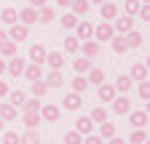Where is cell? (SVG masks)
Instances as JSON below:
<instances>
[{"label": "cell", "mask_w": 150, "mask_h": 144, "mask_svg": "<svg viewBox=\"0 0 150 144\" xmlns=\"http://www.w3.org/2000/svg\"><path fill=\"white\" fill-rule=\"evenodd\" d=\"M6 99H8V104H13V107H16V110H19V107H22V104H24V99H27V94H24V91H8V96H6Z\"/></svg>", "instance_id": "obj_32"}, {"label": "cell", "mask_w": 150, "mask_h": 144, "mask_svg": "<svg viewBox=\"0 0 150 144\" xmlns=\"http://www.w3.org/2000/svg\"><path fill=\"white\" fill-rule=\"evenodd\" d=\"M99 139H112V136H118V128H115V123H110V120H105V123H99V134H97Z\"/></svg>", "instance_id": "obj_24"}, {"label": "cell", "mask_w": 150, "mask_h": 144, "mask_svg": "<svg viewBox=\"0 0 150 144\" xmlns=\"http://www.w3.org/2000/svg\"><path fill=\"white\" fill-rule=\"evenodd\" d=\"M129 144H147V131L145 128H134L129 136Z\"/></svg>", "instance_id": "obj_34"}, {"label": "cell", "mask_w": 150, "mask_h": 144, "mask_svg": "<svg viewBox=\"0 0 150 144\" xmlns=\"http://www.w3.org/2000/svg\"><path fill=\"white\" fill-rule=\"evenodd\" d=\"M83 144H105V139H99L97 134H88V136H83Z\"/></svg>", "instance_id": "obj_46"}, {"label": "cell", "mask_w": 150, "mask_h": 144, "mask_svg": "<svg viewBox=\"0 0 150 144\" xmlns=\"http://www.w3.org/2000/svg\"><path fill=\"white\" fill-rule=\"evenodd\" d=\"M131 78L129 75H118L115 78V83H112V88H115V94H121V96H129V91H131Z\"/></svg>", "instance_id": "obj_13"}, {"label": "cell", "mask_w": 150, "mask_h": 144, "mask_svg": "<svg viewBox=\"0 0 150 144\" xmlns=\"http://www.w3.org/2000/svg\"><path fill=\"white\" fill-rule=\"evenodd\" d=\"M78 51H81V40L75 38V35L64 38V53H78Z\"/></svg>", "instance_id": "obj_37"}, {"label": "cell", "mask_w": 150, "mask_h": 144, "mask_svg": "<svg viewBox=\"0 0 150 144\" xmlns=\"http://www.w3.org/2000/svg\"><path fill=\"white\" fill-rule=\"evenodd\" d=\"M62 141H64V144H83V136H81L78 131H67V134L62 136Z\"/></svg>", "instance_id": "obj_41"}, {"label": "cell", "mask_w": 150, "mask_h": 144, "mask_svg": "<svg viewBox=\"0 0 150 144\" xmlns=\"http://www.w3.org/2000/svg\"><path fill=\"white\" fill-rule=\"evenodd\" d=\"M139 3H142V6H150V0H139Z\"/></svg>", "instance_id": "obj_54"}, {"label": "cell", "mask_w": 150, "mask_h": 144, "mask_svg": "<svg viewBox=\"0 0 150 144\" xmlns=\"http://www.w3.org/2000/svg\"><path fill=\"white\" fill-rule=\"evenodd\" d=\"M40 99H35V96H30V99H24V104H22V110L24 112H40Z\"/></svg>", "instance_id": "obj_39"}, {"label": "cell", "mask_w": 150, "mask_h": 144, "mask_svg": "<svg viewBox=\"0 0 150 144\" xmlns=\"http://www.w3.org/2000/svg\"><path fill=\"white\" fill-rule=\"evenodd\" d=\"M43 6H46V0H30V8H35V11L43 8Z\"/></svg>", "instance_id": "obj_48"}, {"label": "cell", "mask_w": 150, "mask_h": 144, "mask_svg": "<svg viewBox=\"0 0 150 144\" xmlns=\"http://www.w3.org/2000/svg\"><path fill=\"white\" fill-rule=\"evenodd\" d=\"M123 38H126V45H129V48H137V45H142V35H139L137 29H131V32H126Z\"/></svg>", "instance_id": "obj_38"}, {"label": "cell", "mask_w": 150, "mask_h": 144, "mask_svg": "<svg viewBox=\"0 0 150 144\" xmlns=\"http://www.w3.org/2000/svg\"><path fill=\"white\" fill-rule=\"evenodd\" d=\"M88 3H91V6H102L105 0H88Z\"/></svg>", "instance_id": "obj_52"}, {"label": "cell", "mask_w": 150, "mask_h": 144, "mask_svg": "<svg viewBox=\"0 0 150 144\" xmlns=\"http://www.w3.org/2000/svg\"><path fill=\"white\" fill-rule=\"evenodd\" d=\"M24 125H27V131H38V125H40L43 120H40V115H38V112H24Z\"/></svg>", "instance_id": "obj_29"}, {"label": "cell", "mask_w": 150, "mask_h": 144, "mask_svg": "<svg viewBox=\"0 0 150 144\" xmlns=\"http://www.w3.org/2000/svg\"><path fill=\"white\" fill-rule=\"evenodd\" d=\"M112 29H115V35H126L134 29V19L131 16H115L112 19Z\"/></svg>", "instance_id": "obj_8"}, {"label": "cell", "mask_w": 150, "mask_h": 144, "mask_svg": "<svg viewBox=\"0 0 150 144\" xmlns=\"http://www.w3.org/2000/svg\"><path fill=\"white\" fill-rule=\"evenodd\" d=\"M81 107H83V96H81V94H72V91H70V94L62 99V110H67V112H78Z\"/></svg>", "instance_id": "obj_7"}, {"label": "cell", "mask_w": 150, "mask_h": 144, "mask_svg": "<svg viewBox=\"0 0 150 144\" xmlns=\"http://www.w3.org/2000/svg\"><path fill=\"white\" fill-rule=\"evenodd\" d=\"M38 115H40V120H43V123H59V117H62V110H59L56 104H43Z\"/></svg>", "instance_id": "obj_4"}, {"label": "cell", "mask_w": 150, "mask_h": 144, "mask_svg": "<svg viewBox=\"0 0 150 144\" xmlns=\"http://www.w3.org/2000/svg\"><path fill=\"white\" fill-rule=\"evenodd\" d=\"M8 91H11L8 83H6V80H0V99H6V96H8Z\"/></svg>", "instance_id": "obj_47"}, {"label": "cell", "mask_w": 150, "mask_h": 144, "mask_svg": "<svg viewBox=\"0 0 150 144\" xmlns=\"http://www.w3.org/2000/svg\"><path fill=\"white\" fill-rule=\"evenodd\" d=\"M72 67H75V72H78V75H86V72H88L94 64H91V59L81 56V59H75V62H72Z\"/></svg>", "instance_id": "obj_31"}, {"label": "cell", "mask_w": 150, "mask_h": 144, "mask_svg": "<svg viewBox=\"0 0 150 144\" xmlns=\"http://www.w3.org/2000/svg\"><path fill=\"white\" fill-rule=\"evenodd\" d=\"M97 94H99V101H112L118 94H115V88H112V83H102L97 85Z\"/></svg>", "instance_id": "obj_19"}, {"label": "cell", "mask_w": 150, "mask_h": 144, "mask_svg": "<svg viewBox=\"0 0 150 144\" xmlns=\"http://www.w3.org/2000/svg\"><path fill=\"white\" fill-rule=\"evenodd\" d=\"M86 80H88V85H102V83H105V69L91 67V69L86 72Z\"/></svg>", "instance_id": "obj_20"}, {"label": "cell", "mask_w": 150, "mask_h": 144, "mask_svg": "<svg viewBox=\"0 0 150 144\" xmlns=\"http://www.w3.org/2000/svg\"><path fill=\"white\" fill-rule=\"evenodd\" d=\"M19 117V110L13 104H8V101H0V120L3 123H13Z\"/></svg>", "instance_id": "obj_12"}, {"label": "cell", "mask_w": 150, "mask_h": 144, "mask_svg": "<svg viewBox=\"0 0 150 144\" xmlns=\"http://www.w3.org/2000/svg\"><path fill=\"white\" fill-rule=\"evenodd\" d=\"M72 131H78L81 136H88V134H94V123H91V117H88V115L78 117V120H75V128H72Z\"/></svg>", "instance_id": "obj_14"}, {"label": "cell", "mask_w": 150, "mask_h": 144, "mask_svg": "<svg viewBox=\"0 0 150 144\" xmlns=\"http://www.w3.org/2000/svg\"><path fill=\"white\" fill-rule=\"evenodd\" d=\"M54 8H48V6H43V8H38V22L40 24H48V22H54Z\"/></svg>", "instance_id": "obj_35"}, {"label": "cell", "mask_w": 150, "mask_h": 144, "mask_svg": "<svg viewBox=\"0 0 150 144\" xmlns=\"http://www.w3.org/2000/svg\"><path fill=\"white\" fill-rule=\"evenodd\" d=\"M110 45H112V51H115V53H126V51H129L123 35H112V38H110Z\"/></svg>", "instance_id": "obj_30"}, {"label": "cell", "mask_w": 150, "mask_h": 144, "mask_svg": "<svg viewBox=\"0 0 150 144\" xmlns=\"http://www.w3.org/2000/svg\"><path fill=\"white\" fill-rule=\"evenodd\" d=\"M137 94H139V99H142V101H150V80H142V83H139Z\"/></svg>", "instance_id": "obj_43"}, {"label": "cell", "mask_w": 150, "mask_h": 144, "mask_svg": "<svg viewBox=\"0 0 150 144\" xmlns=\"http://www.w3.org/2000/svg\"><path fill=\"white\" fill-rule=\"evenodd\" d=\"M0 75H6V62L0 59Z\"/></svg>", "instance_id": "obj_51"}, {"label": "cell", "mask_w": 150, "mask_h": 144, "mask_svg": "<svg viewBox=\"0 0 150 144\" xmlns=\"http://www.w3.org/2000/svg\"><path fill=\"white\" fill-rule=\"evenodd\" d=\"M88 91V80H86V75H75L72 78V94H86Z\"/></svg>", "instance_id": "obj_27"}, {"label": "cell", "mask_w": 150, "mask_h": 144, "mask_svg": "<svg viewBox=\"0 0 150 144\" xmlns=\"http://www.w3.org/2000/svg\"><path fill=\"white\" fill-rule=\"evenodd\" d=\"M129 123L134 125V128H145V125H147V110H134V112H129Z\"/></svg>", "instance_id": "obj_16"}, {"label": "cell", "mask_w": 150, "mask_h": 144, "mask_svg": "<svg viewBox=\"0 0 150 144\" xmlns=\"http://www.w3.org/2000/svg\"><path fill=\"white\" fill-rule=\"evenodd\" d=\"M110 104H112V112H115V115H129V112H131V101H129V96H121V94H118Z\"/></svg>", "instance_id": "obj_9"}, {"label": "cell", "mask_w": 150, "mask_h": 144, "mask_svg": "<svg viewBox=\"0 0 150 144\" xmlns=\"http://www.w3.org/2000/svg\"><path fill=\"white\" fill-rule=\"evenodd\" d=\"M81 48H83V56H86V59H97V56H99V51H102L97 40H83Z\"/></svg>", "instance_id": "obj_17"}, {"label": "cell", "mask_w": 150, "mask_h": 144, "mask_svg": "<svg viewBox=\"0 0 150 144\" xmlns=\"http://www.w3.org/2000/svg\"><path fill=\"white\" fill-rule=\"evenodd\" d=\"M75 38H78L81 43L83 40H91L94 38V24L86 22V19H78V24H75Z\"/></svg>", "instance_id": "obj_6"}, {"label": "cell", "mask_w": 150, "mask_h": 144, "mask_svg": "<svg viewBox=\"0 0 150 144\" xmlns=\"http://www.w3.org/2000/svg\"><path fill=\"white\" fill-rule=\"evenodd\" d=\"M75 24H78V16H72V13H64L62 16V27L64 29H75Z\"/></svg>", "instance_id": "obj_44"}, {"label": "cell", "mask_w": 150, "mask_h": 144, "mask_svg": "<svg viewBox=\"0 0 150 144\" xmlns=\"http://www.w3.org/2000/svg\"><path fill=\"white\" fill-rule=\"evenodd\" d=\"M46 48L40 45V43H32L30 45V51H27V59H30V64H38V67H43L46 64Z\"/></svg>", "instance_id": "obj_3"}, {"label": "cell", "mask_w": 150, "mask_h": 144, "mask_svg": "<svg viewBox=\"0 0 150 144\" xmlns=\"http://www.w3.org/2000/svg\"><path fill=\"white\" fill-rule=\"evenodd\" d=\"M137 16L142 22H150V6H139V11H137Z\"/></svg>", "instance_id": "obj_45"}, {"label": "cell", "mask_w": 150, "mask_h": 144, "mask_svg": "<svg viewBox=\"0 0 150 144\" xmlns=\"http://www.w3.org/2000/svg\"><path fill=\"white\" fill-rule=\"evenodd\" d=\"M129 78H131V83H142V80H147V64H142V62L131 64Z\"/></svg>", "instance_id": "obj_11"}, {"label": "cell", "mask_w": 150, "mask_h": 144, "mask_svg": "<svg viewBox=\"0 0 150 144\" xmlns=\"http://www.w3.org/2000/svg\"><path fill=\"white\" fill-rule=\"evenodd\" d=\"M24 67H27V59H22V56H13V59L6 62V72H8L11 78H22Z\"/></svg>", "instance_id": "obj_5"}, {"label": "cell", "mask_w": 150, "mask_h": 144, "mask_svg": "<svg viewBox=\"0 0 150 144\" xmlns=\"http://www.w3.org/2000/svg\"><path fill=\"white\" fill-rule=\"evenodd\" d=\"M6 35H8V40H11V43H16V45H19L22 40H27V38H30V27H24V24H19V22H16V24H11V27H8V32H6Z\"/></svg>", "instance_id": "obj_1"}, {"label": "cell", "mask_w": 150, "mask_h": 144, "mask_svg": "<svg viewBox=\"0 0 150 144\" xmlns=\"http://www.w3.org/2000/svg\"><path fill=\"white\" fill-rule=\"evenodd\" d=\"M46 64L51 69H64V59H62V51H48L46 53Z\"/></svg>", "instance_id": "obj_18"}, {"label": "cell", "mask_w": 150, "mask_h": 144, "mask_svg": "<svg viewBox=\"0 0 150 144\" xmlns=\"http://www.w3.org/2000/svg\"><path fill=\"white\" fill-rule=\"evenodd\" d=\"M22 75H24L30 83H32V80H40V78H43V67H38V64H27Z\"/></svg>", "instance_id": "obj_26"}, {"label": "cell", "mask_w": 150, "mask_h": 144, "mask_svg": "<svg viewBox=\"0 0 150 144\" xmlns=\"http://www.w3.org/2000/svg\"><path fill=\"white\" fill-rule=\"evenodd\" d=\"M112 35H115V29H112V22H99V24H94V38H91V40L102 43V40H110Z\"/></svg>", "instance_id": "obj_2"}, {"label": "cell", "mask_w": 150, "mask_h": 144, "mask_svg": "<svg viewBox=\"0 0 150 144\" xmlns=\"http://www.w3.org/2000/svg\"><path fill=\"white\" fill-rule=\"evenodd\" d=\"M19 144H43V141H40V134L38 131H24L19 136Z\"/></svg>", "instance_id": "obj_33"}, {"label": "cell", "mask_w": 150, "mask_h": 144, "mask_svg": "<svg viewBox=\"0 0 150 144\" xmlns=\"http://www.w3.org/2000/svg\"><path fill=\"white\" fill-rule=\"evenodd\" d=\"M107 115H110V112L105 110V107H94L88 117H91V123H97V125H99V123H105V120H107Z\"/></svg>", "instance_id": "obj_36"}, {"label": "cell", "mask_w": 150, "mask_h": 144, "mask_svg": "<svg viewBox=\"0 0 150 144\" xmlns=\"http://www.w3.org/2000/svg\"><path fill=\"white\" fill-rule=\"evenodd\" d=\"M30 91H32L35 99H43V96L48 94V85H46V80L40 78V80H32V83H30Z\"/></svg>", "instance_id": "obj_25"}, {"label": "cell", "mask_w": 150, "mask_h": 144, "mask_svg": "<svg viewBox=\"0 0 150 144\" xmlns=\"http://www.w3.org/2000/svg\"><path fill=\"white\" fill-rule=\"evenodd\" d=\"M70 3H72V0H56V6H59V8H70Z\"/></svg>", "instance_id": "obj_50"}, {"label": "cell", "mask_w": 150, "mask_h": 144, "mask_svg": "<svg viewBox=\"0 0 150 144\" xmlns=\"http://www.w3.org/2000/svg\"><path fill=\"white\" fill-rule=\"evenodd\" d=\"M16 13H19V24H24V27H30V24H35V22H38V11H35V8H30V6H27V8H22V11H16Z\"/></svg>", "instance_id": "obj_15"}, {"label": "cell", "mask_w": 150, "mask_h": 144, "mask_svg": "<svg viewBox=\"0 0 150 144\" xmlns=\"http://www.w3.org/2000/svg\"><path fill=\"white\" fill-rule=\"evenodd\" d=\"M43 80H46V85H48V88H62V83H64V78H62V69H51Z\"/></svg>", "instance_id": "obj_21"}, {"label": "cell", "mask_w": 150, "mask_h": 144, "mask_svg": "<svg viewBox=\"0 0 150 144\" xmlns=\"http://www.w3.org/2000/svg\"><path fill=\"white\" fill-rule=\"evenodd\" d=\"M107 144H126V139H121V136H112V139H107Z\"/></svg>", "instance_id": "obj_49"}, {"label": "cell", "mask_w": 150, "mask_h": 144, "mask_svg": "<svg viewBox=\"0 0 150 144\" xmlns=\"http://www.w3.org/2000/svg\"><path fill=\"white\" fill-rule=\"evenodd\" d=\"M139 0H123V8H126V16H131V19H134L137 16V11H139Z\"/></svg>", "instance_id": "obj_40"}, {"label": "cell", "mask_w": 150, "mask_h": 144, "mask_svg": "<svg viewBox=\"0 0 150 144\" xmlns=\"http://www.w3.org/2000/svg\"><path fill=\"white\" fill-rule=\"evenodd\" d=\"M88 8H91L88 0H72V3H70V13H72V16H86Z\"/></svg>", "instance_id": "obj_23"}, {"label": "cell", "mask_w": 150, "mask_h": 144, "mask_svg": "<svg viewBox=\"0 0 150 144\" xmlns=\"http://www.w3.org/2000/svg\"><path fill=\"white\" fill-rule=\"evenodd\" d=\"M99 16H102V22H112L118 16V6L112 3V0H105V3L99 6Z\"/></svg>", "instance_id": "obj_10"}, {"label": "cell", "mask_w": 150, "mask_h": 144, "mask_svg": "<svg viewBox=\"0 0 150 144\" xmlns=\"http://www.w3.org/2000/svg\"><path fill=\"white\" fill-rule=\"evenodd\" d=\"M3 131H6V123H3V120H0V134H3Z\"/></svg>", "instance_id": "obj_53"}, {"label": "cell", "mask_w": 150, "mask_h": 144, "mask_svg": "<svg viewBox=\"0 0 150 144\" xmlns=\"http://www.w3.org/2000/svg\"><path fill=\"white\" fill-rule=\"evenodd\" d=\"M0 22H3V24H8V27H11V24H16V22H19L16 8H11V6H8V8H3V11H0Z\"/></svg>", "instance_id": "obj_28"}, {"label": "cell", "mask_w": 150, "mask_h": 144, "mask_svg": "<svg viewBox=\"0 0 150 144\" xmlns=\"http://www.w3.org/2000/svg\"><path fill=\"white\" fill-rule=\"evenodd\" d=\"M0 56H3V59H13V56H19V45L11 43V40H3V43H0Z\"/></svg>", "instance_id": "obj_22"}, {"label": "cell", "mask_w": 150, "mask_h": 144, "mask_svg": "<svg viewBox=\"0 0 150 144\" xmlns=\"http://www.w3.org/2000/svg\"><path fill=\"white\" fill-rule=\"evenodd\" d=\"M0 144H19V134L16 131H3L0 134Z\"/></svg>", "instance_id": "obj_42"}]
</instances>
